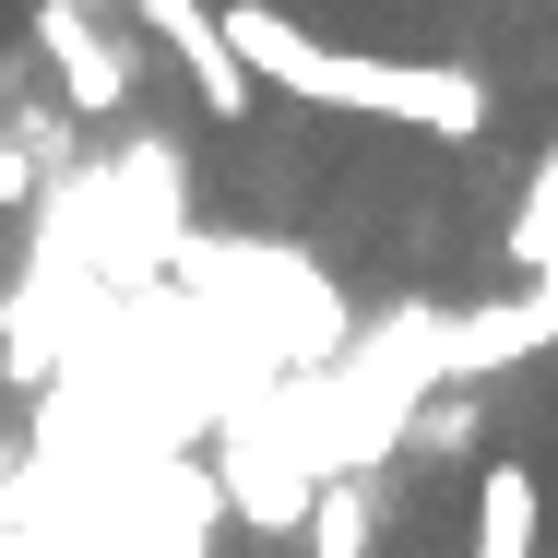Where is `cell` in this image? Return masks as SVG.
Here are the masks:
<instances>
[{
	"instance_id": "6",
	"label": "cell",
	"mask_w": 558,
	"mask_h": 558,
	"mask_svg": "<svg viewBox=\"0 0 558 558\" xmlns=\"http://www.w3.org/2000/svg\"><path fill=\"white\" fill-rule=\"evenodd\" d=\"M511 262L535 286L558 274V143H547V167H535V191H523V215H511Z\"/></svg>"
},
{
	"instance_id": "10",
	"label": "cell",
	"mask_w": 558,
	"mask_h": 558,
	"mask_svg": "<svg viewBox=\"0 0 558 558\" xmlns=\"http://www.w3.org/2000/svg\"><path fill=\"white\" fill-rule=\"evenodd\" d=\"M547 286H558V274H547Z\"/></svg>"
},
{
	"instance_id": "9",
	"label": "cell",
	"mask_w": 558,
	"mask_h": 558,
	"mask_svg": "<svg viewBox=\"0 0 558 558\" xmlns=\"http://www.w3.org/2000/svg\"><path fill=\"white\" fill-rule=\"evenodd\" d=\"M535 298H547V310H558V286H535Z\"/></svg>"
},
{
	"instance_id": "2",
	"label": "cell",
	"mask_w": 558,
	"mask_h": 558,
	"mask_svg": "<svg viewBox=\"0 0 558 558\" xmlns=\"http://www.w3.org/2000/svg\"><path fill=\"white\" fill-rule=\"evenodd\" d=\"M143 24H155V48L191 72V96H203V119H250V72H238V48H226V12L215 0H131Z\"/></svg>"
},
{
	"instance_id": "3",
	"label": "cell",
	"mask_w": 558,
	"mask_h": 558,
	"mask_svg": "<svg viewBox=\"0 0 558 558\" xmlns=\"http://www.w3.org/2000/svg\"><path fill=\"white\" fill-rule=\"evenodd\" d=\"M36 48H48V72H60V108L72 119H119L131 108V48H119L96 12H36Z\"/></svg>"
},
{
	"instance_id": "4",
	"label": "cell",
	"mask_w": 558,
	"mask_h": 558,
	"mask_svg": "<svg viewBox=\"0 0 558 558\" xmlns=\"http://www.w3.org/2000/svg\"><path fill=\"white\" fill-rule=\"evenodd\" d=\"M535 511H547V499H535V463L499 451V463L475 475V558H535Z\"/></svg>"
},
{
	"instance_id": "1",
	"label": "cell",
	"mask_w": 558,
	"mask_h": 558,
	"mask_svg": "<svg viewBox=\"0 0 558 558\" xmlns=\"http://www.w3.org/2000/svg\"><path fill=\"white\" fill-rule=\"evenodd\" d=\"M226 48L250 84H286L310 108H368V119H404L428 143H475L487 131V72L463 60H380V48H322L310 24H286L274 0H226Z\"/></svg>"
},
{
	"instance_id": "5",
	"label": "cell",
	"mask_w": 558,
	"mask_h": 558,
	"mask_svg": "<svg viewBox=\"0 0 558 558\" xmlns=\"http://www.w3.org/2000/svg\"><path fill=\"white\" fill-rule=\"evenodd\" d=\"M310 558H368L380 547V487L368 475H333V487H310Z\"/></svg>"
},
{
	"instance_id": "8",
	"label": "cell",
	"mask_w": 558,
	"mask_h": 558,
	"mask_svg": "<svg viewBox=\"0 0 558 558\" xmlns=\"http://www.w3.org/2000/svg\"><path fill=\"white\" fill-rule=\"evenodd\" d=\"M72 12H96V24H108V0H72Z\"/></svg>"
},
{
	"instance_id": "7",
	"label": "cell",
	"mask_w": 558,
	"mask_h": 558,
	"mask_svg": "<svg viewBox=\"0 0 558 558\" xmlns=\"http://www.w3.org/2000/svg\"><path fill=\"white\" fill-rule=\"evenodd\" d=\"M24 191H36V155H24V131H0V215H12Z\"/></svg>"
}]
</instances>
